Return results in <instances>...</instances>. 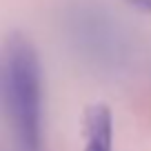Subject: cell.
Here are the masks:
<instances>
[{"mask_svg":"<svg viewBox=\"0 0 151 151\" xmlns=\"http://www.w3.org/2000/svg\"><path fill=\"white\" fill-rule=\"evenodd\" d=\"M5 89L16 151H45L42 69L36 47L20 33L7 42Z\"/></svg>","mask_w":151,"mask_h":151,"instance_id":"cell-1","label":"cell"},{"mask_svg":"<svg viewBox=\"0 0 151 151\" xmlns=\"http://www.w3.org/2000/svg\"><path fill=\"white\" fill-rule=\"evenodd\" d=\"M85 151H113V113L107 104H91L82 120Z\"/></svg>","mask_w":151,"mask_h":151,"instance_id":"cell-2","label":"cell"},{"mask_svg":"<svg viewBox=\"0 0 151 151\" xmlns=\"http://www.w3.org/2000/svg\"><path fill=\"white\" fill-rule=\"evenodd\" d=\"M127 5L136 7L138 11H145V14H151V0H124Z\"/></svg>","mask_w":151,"mask_h":151,"instance_id":"cell-3","label":"cell"}]
</instances>
